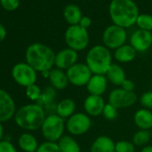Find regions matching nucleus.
<instances>
[{
	"instance_id": "f257e3e1",
	"label": "nucleus",
	"mask_w": 152,
	"mask_h": 152,
	"mask_svg": "<svg viewBox=\"0 0 152 152\" xmlns=\"http://www.w3.org/2000/svg\"><path fill=\"white\" fill-rule=\"evenodd\" d=\"M108 11L113 24L124 29L136 24L140 15L139 8L133 0H112Z\"/></svg>"
},
{
	"instance_id": "f03ea898",
	"label": "nucleus",
	"mask_w": 152,
	"mask_h": 152,
	"mask_svg": "<svg viewBox=\"0 0 152 152\" xmlns=\"http://www.w3.org/2000/svg\"><path fill=\"white\" fill-rule=\"evenodd\" d=\"M26 63L36 72L50 71L55 65L56 54L48 46L41 43H33L26 50Z\"/></svg>"
},
{
	"instance_id": "7ed1b4c3",
	"label": "nucleus",
	"mask_w": 152,
	"mask_h": 152,
	"mask_svg": "<svg viewBox=\"0 0 152 152\" xmlns=\"http://www.w3.org/2000/svg\"><path fill=\"white\" fill-rule=\"evenodd\" d=\"M45 118V110L38 104L25 105L20 107L15 115L16 124L29 131H35L41 128Z\"/></svg>"
},
{
	"instance_id": "20e7f679",
	"label": "nucleus",
	"mask_w": 152,
	"mask_h": 152,
	"mask_svg": "<svg viewBox=\"0 0 152 152\" xmlns=\"http://www.w3.org/2000/svg\"><path fill=\"white\" fill-rule=\"evenodd\" d=\"M86 64L93 74H107L112 64V56L109 49L101 45L92 47L87 53Z\"/></svg>"
},
{
	"instance_id": "39448f33",
	"label": "nucleus",
	"mask_w": 152,
	"mask_h": 152,
	"mask_svg": "<svg viewBox=\"0 0 152 152\" xmlns=\"http://www.w3.org/2000/svg\"><path fill=\"white\" fill-rule=\"evenodd\" d=\"M64 39L68 48L77 52L85 49L90 42L88 31L79 24L70 25L66 29Z\"/></svg>"
},
{
	"instance_id": "423d86ee",
	"label": "nucleus",
	"mask_w": 152,
	"mask_h": 152,
	"mask_svg": "<svg viewBox=\"0 0 152 152\" xmlns=\"http://www.w3.org/2000/svg\"><path fill=\"white\" fill-rule=\"evenodd\" d=\"M64 121L57 114H50L46 116L41 126V132L47 141H58L64 136Z\"/></svg>"
},
{
	"instance_id": "0eeeda50",
	"label": "nucleus",
	"mask_w": 152,
	"mask_h": 152,
	"mask_svg": "<svg viewBox=\"0 0 152 152\" xmlns=\"http://www.w3.org/2000/svg\"><path fill=\"white\" fill-rule=\"evenodd\" d=\"M102 39L104 46L108 49H117L125 44L127 39L126 30L115 24H112L104 31Z\"/></svg>"
},
{
	"instance_id": "6e6552de",
	"label": "nucleus",
	"mask_w": 152,
	"mask_h": 152,
	"mask_svg": "<svg viewBox=\"0 0 152 152\" xmlns=\"http://www.w3.org/2000/svg\"><path fill=\"white\" fill-rule=\"evenodd\" d=\"M92 72L86 64L76 63L68 70H66V75L70 83L74 86L87 85L91 80Z\"/></svg>"
},
{
	"instance_id": "1a4fd4ad",
	"label": "nucleus",
	"mask_w": 152,
	"mask_h": 152,
	"mask_svg": "<svg viewBox=\"0 0 152 152\" xmlns=\"http://www.w3.org/2000/svg\"><path fill=\"white\" fill-rule=\"evenodd\" d=\"M12 75L14 80L23 87L35 84L37 80V72L27 63L16 64L13 67Z\"/></svg>"
},
{
	"instance_id": "9d476101",
	"label": "nucleus",
	"mask_w": 152,
	"mask_h": 152,
	"mask_svg": "<svg viewBox=\"0 0 152 152\" xmlns=\"http://www.w3.org/2000/svg\"><path fill=\"white\" fill-rule=\"evenodd\" d=\"M65 126L72 135H82L91 127V120L87 114L75 113L68 118Z\"/></svg>"
},
{
	"instance_id": "9b49d317",
	"label": "nucleus",
	"mask_w": 152,
	"mask_h": 152,
	"mask_svg": "<svg viewBox=\"0 0 152 152\" xmlns=\"http://www.w3.org/2000/svg\"><path fill=\"white\" fill-rule=\"evenodd\" d=\"M137 102V95L134 91H127L122 88L113 90L108 95V103L115 108H126Z\"/></svg>"
},
{
	"instance_id": "f8f14e48",
	"label": "nucleus",
	"mask_w": 152,
	"mask_h": 152,
	"mask_svg": "<svg viewBox=\"0 0 152 152\" xmlns=\"http://www.w3.org/2000/svg\"><path fill=\"white\" fill-rule=\"evenodd\" d=\"M130 45L137 52H145L152 46L151 31L144 30L135 31L130 38Z\"/></svg>"
},
{
	"instance_id": "ddd939ff",
	"label": "nucleus",
	"mask_w": 152,
	"mask_h": 152,
	"mask_svg": "<svg viewBox=\"0 0 152 152\" xmlns=\"http://www.w3.org/2000/svg\"><path fill=\"white\" fill-rule=\"evenodd\" d=\"M15 115V104L13 98L4 90H0V123L10 120Z\"/></svg>"
},
{
	"instance_id": "4468645a",
	"label": "nucleus",
	"mask_w": 152,
	"mask_h": 152,
	"mask_svg": "<svg viewBox=\"0 0 152 152\" xmlns=\"http://www.w3.org/2000/svg\"><path fill=\"white\" fill-rule=\"evenodd\" d=\"M78 59V53L70 48H64L56 54L55 65L61 70H68L76 64Z\"/></svg>"
},
{
	"instance_id": "2eb2a0df",
	"label": "nucleus",
	"mask_w": 152,
	"mask_h": 152,
	"mask_svg": "<svg viewBox=\"0 0 152 152\" xmlns=\"http://www.w3.org/2000/svg\"><path fill=\"white\" fill-rule=\"evenodd\" d=\"M105 101L101 96L89 95L83 103V107L88 115L99 116L103 113L105 107Z\"/></svg>"
},
{
	"instance_id": "dca6fc26",
	"label": "nucleus",
	"mask_w": 152,
	"mask_h": 152,
	"mask_svg": "<svg viewBox=\"0 0 152 152\" xmlns=\"http://www.w3.org/2000/svg\"><path fill=\"white\" fill-rule=\"evenodd\" d=\"M86 86L90 95L102 96V94H104L107 91V79L105 75L93 74Z\"/></svg>"
},
{
	"instance_id": "f3484780",
	"label": "nucleus",
	"mask_w": 152,
	"mask_h": 152,
	"mask_svg": "<svg viewBox=\"0 0 152 152\" xmlns=\"http://www.w3.org/2000/svg\"><path fill=\"white\" fill-rule=\"evenodd\" d=\"M115 143L106 135L99 136L91 147V152H115Z\"/></svg>"
},
{
	"instance_id": "a211bd4d",
	"label": "nucleus",
	"mask_w": 152,
	"mask_h": 152,
	"mask_svg": "<svg viewBox=\"0 0 152 152\" xmlns=\"http://www.w3.org/2000/svg\"><path fill=\"white\" fill-rule=\"evenodd\" d=\"M134 124L140 130L152 129V112L146 108L139 109L133 116Z\"/></svg>"
},
{
	"instance_id": "6ab92c4d",
	"label": "nucleus",
	"mask_w": 152,
	"mask_h": 152,
	"mask_svg": "<svg viewBox=\"0 0 152 152\" xmlns=\"http://www.w3.org/2000/svg\"><path fill=\"white\" fill-rule=\"evenodd\" d=\"M48 79L51 86L56 90H64L69 83L66 72L58 68L50 70Z\"/></svg>"
},
{
	"instance_id": "aec40b11",
	"label": "nucleus",
	"mask_w": 152,
	"mask_h": 152,
	"mask_svg": "<svg viewBox=\"0 0 152 152\" xmlns=\"http://www.w3.org/2000/svg\"><path fill=\"white\" fill-rule=\"evenodd\" d=\"M64 18L70 25H77L80 23L83 18V13L81 8L74 4L67 5L64 9Z\"/></svg>"
},
{
	"instance_id": "412c9836",
	"label": "nucleus",
	"mask_w": 152,
	"mask_h": 152,
	"mask_svg": "<svg viewBox=\"0 0 152 152\" xmlns=\"http://www.w3.org/2000/svg\"><path fill=\"white\" fill-rule=\"evenodd\" d=\"M107 79L114 85L121 86L126 80L124 70L116 64H112L107 72Z\"/></svg>"
},
{
	"instance_id": "4be33fe9",
	"label": "nucleus",
	"mask_w": 152,
	"mask_h": 152,
	"mask_svg": "<svg viewBox=\"0 0 152 152\" xmlns=\"http://www.w3.org/2000/svg\"><path fill=\"white\" fill-rule=\"evenodd\" d=\"M137 53L138 52L130 44H124L115 49L114 56L115 60L120 63H129L135 59Z\"/></svg>"
},
{
	"instance_id": "5701e85b",
	"label": "nucleus",
	"mask_w": 152,
	"mask_h": 152,
	"mask_svg": "<svg viewBox=\"0 0 152 152\" xmlns=\"http://www.w3.org/2000/svg\"><path fill=\"white\" fill-rule=\"evenodd\" d=\"M56 98V90L54 89L52 86H48L42 91L39 99L37 101V104L42 107L43 108L55 107L56 110V107H55Z\"/></svg>"
},
{
	"instance_id": "b1692460",
	"label": "nucleus",
	"mask_w": 152,
	"mask_h": 152,
	"mask_svg": "<svg viewBox=\"0 0 152 152\" xmlns=\"http://www.w3.org/2000/svg\"><path fill=\"white\" fill-rule=\"evenodd\" d=\"M75 108H76V104L72 99H64L56 105V112L60 117L64 119L72 116L74 114Z\"/></svg>"
},
{
	"instance_id": "393cba45",
	"label": "nucleus",
	"mask_w": 152,
	"mask_h": 152,
	"mask_svg": "<svg viewBox=\"0 0 152 152\" xmlns=\"http://www.w3.org/2000/svg\"><path fill=\"white\" fill-rule=\"evenodd\" d=\"M20 148L25 152H37L39 143L37 139L31 133H23L18 139Z\"/></svg>"
},
{
	"instance_id": "a878e982",
	"label": "nucleus",
	"mask_w": 152,
	"mask_h": 152,
	"mask_svg": "<svg viewBox=\"0 0 152 152\" xmlns=\"http://www.w3.org/2000/svg\"><path fill=\"white\" fill-rule=\"evenodd\" d=\"M61 152H81L79 144L72 136L64 135L57 142Z\"/></svg>"
},
{
	"instance_id": "bb28decb",
	"label": "nucleus",
	"mask_w": 152,
	"mask_h": 152,
	"mask_svg": "<svg viewBox=\"0 0 152 152\" xmlns=\"http://www.w3.org/2000/svg\"><path fill=\"white\" fill-rule=\"evenodd\" d=\"M151 136L152 135H151V132L149 131L140 130L134 133L133 138H132V143L138 147L145 146L150 140Z\"/></svg>"
},
{
	"instance_id": "cd10ccee",
	"label": "nucleus",
	"mask_w": 152,
	"mask_h": 152,
	"mask_svg": "<svg viewBox=\"0 0 152 152\" xmlns=\"http://www.w3.org/2000/svg\"><path fill=\"white\" fill-rule=\"evenodd\" d=\"M136 24L140 30L152 31V15L148 14H141L138 16Z\"/></svg>"
},
{
	"instance_id": "c85d7f7f",
	"label": "nucleus",
	"mask_w": 152,
	"mask_h": 152,
	"mask_svg": "<svg viewBox=\"0 0 152 152\" xmlns=\"http://www.w3.org/2000/svg\"><path fill=\"white\" fill-rule=\"evenodd\" d=\"M41 90L40 88L36 84H31L28 87H26V96L28 99L33 101H38L41 96Z\"/></svg>"
},
{
	"instance_id": "c756f323",
	"label": "nucleus",
	"mask_w": 152,
	"mask_h": 152,
	"mask_svg": "<svg viewBox=\"0 0 152 152\" xmlns=\"http://www.w3.org/2000/svg\"><path fill=\"white\" fill-rule=\"evenodd\" d=\"M135 145L128 140H119L115 143V152H134Z\"/></svg>"
},
{
	"instance_id": "7c9ffc66",
	"label": "nucleus",
	"mask_w": 152,
	"mask_h": 152,
	"mask_svg": "<svg viewBox=\"0 0 152 152\" xmlns=\"http://www.w3.org/2000/svg\"><path fill=\"white\" fill-rule=\"evenodd\" d=\"M37 152H61V150L56 142L45 141L39 146Z\"/></svg>"
},
{
	"instance_id": "2f4dec72",
	"label": "nucleus",
	"mask_w": 152,
	"mask_h": 152,
	"mask_svg": "<svg viewBox=\"0 0 152 152\" xmlns=\"http://www.w3.org/2000/svg\"><path fill=\"white\" fill-rule=\"evenodd\" d=\"M102 115L108 121L115 120L117 117V108H115L113 105L107 103V104L105 105Z\"/></svg>"
},
{
	"instance_id": "473e14b6",
	"label": "nucleus",
	"mask_w": 152,
	"mask_h": 152,
	"mask_svg": "<svg viewBox=\"0 0 152 152\" xmlns=\"http://www.w3.org/2000/svg\"><path fill=\"white\" fill-rule=\"evenodd\" d=\"M140 105L146 109L152 108V91H146L144 92L140 99Z\"/></svg>"
},
{
	"instance_id": "72a5a7b5",
	"label": "nucleus",
	"mask_w": 152,
	"mask_h": 152,
	"mask_svg": "<svg viewBox=\"0 0 152 152\" xmlns=\"http://www.w3.org/2000/svg\"><path fill=\"white\" fill-rule=\"evenodd\" d=\"M2 7L7 11H15L19 7L20 0H0Z\"/></svg>"
},
{
	"instance_id": "f704fd0d",
	"label": "nucleus",
	"mask_w": 152,
	"mask_h": 152,
	"mask_svg": "<svg viewBox=\"0 0 152 152\" xmlns=\"http://www.w3.org/2000/svg\"><path fill=\"white\" fill-rule=\"evenodd\" d=\"M0 152H17L15 146L8 140L0 141Z\"/></svg>"
},
{
	"instance_id": "c9c22d12",
	"label": "nucleus",
	"mask_w": 152,
	"mask_h": 152,
	"mask_svg": "<svg viewBox=\"0 0 152 152\" xmlns=\"http://www.w3.org/2000/svg\"><path fill=\"white\" fill-rule=\"evenodd\" d=\"M122 89L124 90V91H133L134 88H135V84L132 81V80H125L124 82V83L121 85Z\"/></svg>"
},
{
	"instance_id": "e433bc0d",
	"label": "nucleus",
	"mask_w": 152,
	"mask_h": 152,
	"mask_svg": "<svg viewBox=\"0 0 152 152\" xmlns=\"http://www.w3.org/2000/svg\"><path fill=\"white\" fill-rule=\"evenodd\" d=\"M91 23H92V21H91V19L89 16H83V18H82V20H81L79 25L82 26L83 28L88 30V28L91 27Z\"/></svg>"
},
{
	"instance_id": "4c0bfd02",
	"label": "nucleus",
	"mask_w": 152,
	"mask_h": 152,
	"mask_svg": "<svg viewBox=\"0 0 152 152\" xmlns=\"http://www.w3.org/2000/svg\"><path fill=\"white\" fill-rule=\"evenodd\" d=\"M7 37V30L3 24L0 23V42H2Z\"/></svg>"
},
{
	"instance_id": "58836bf2",
	"label": "nucleus",
	"mask_w": 152,
	"mask_h": 152,
	"mask_svg": "<svg viewBox=\"0 0 152 152\" xmlns=\"http://www.w3.org/2000/svg\"><path fill=\"white\" fill-rule=\"evenodd\" d=\"M140 152H152V146H144Z\"/></svg>"
},
{
	"instance_id": "ea45409f",
	"label": "nucleus",
	"mask_w": 152,
	"mask_h": 152,
	"mask_svg": "<svg viewBox=\"0 0 152 152\" xmlns=\"http://www.w3.org/2000/svg\"><path fill=\"white\" fill-rule=\"evenodd\" d=\"M3 136H4V128H3L2 123H0V141L2 140Z\"/></svg>"
},
{
	"instance_id": "a19ab883",
	"label": "nucleus",
	"mask_w": 152,
	"mask_h": 152,
	"mask_svg": "<svg viewBox=\"0 0 152 152\" xmlns=\"http://www.w3.org/2000/svg\"><path fill=\"white\" fill-rule=\"evenodd\" d=\"M49 73H50V71H45V72H41L42 76L45 78H49Z\"/></svg>"
},
{
	"instance_id": "79ce46f5",
	"label": "nucleus",
	"mask_w": 152,
	"mask_h": 152,
	"mask_svg": "<svg viewBox=\"0 0 152 152\" xmlns=\"http://www.w3.org/2000/svg\"><path fill=\"white\" fill-rule=\"evenodd\" d=\"M151 135H152V129H151Z\"/></svg>"
},
{
	"instance_id": "37998d69",
	"label": "nucleus",
	"mask_w": 152,
	"mask_h": 152,
	"mask_svg": "<svg viewBox=\"0 0 152 152\" xmlns=\"http://www.w3.org/2000/svg\"></svg>"
}]
</instances>
